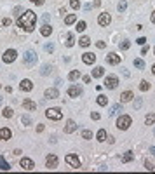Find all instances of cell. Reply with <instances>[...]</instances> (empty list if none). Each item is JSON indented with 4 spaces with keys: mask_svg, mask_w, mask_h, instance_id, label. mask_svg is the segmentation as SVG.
<instances>
[{
    "mask_svg": "<svg viewBox=\"0 0 155 174\" xmlns=\"http://www.w3.org/2000/svg\"><path fill=\"white\" fill-rule=\"evenodd\" d=\"M141 103H143V101H141V97H138V99L134 101V108H136V110H138V108H141Z\"/></svg>",
    "mask_w": 155,
    "mask_h": 174,
    "instance_id": "46",
    "label": "cell"
},
{
    "mask_svg": "<svg viewBox=\"0 0 155 174\" xmlns=\"http://www.w3.org/2000/svg\"><path fill=\"white\" fill-rule=\"evenodd\" d=\"M45 167H47V169H56V167H58V157L54 153L47 155V158H45Z\"/></svg>",
    "mask_w": 155,
    "mask_h": 174,
    "instance_id": "7",
    "label": "cell"
},
{
    "mask_svg": "<svg viewBox=\"0 0 155 174\" xmlns=\"http://www.w3.org/2000/svg\"><path fill=\"white\" fill-rule=\"evenodd\" d=\"M0 169H2V171H11V164H9L2 155H0Z\"/></svg>",
    "mask_w": 155,
    "mask_h": 174,
    "instance_id": "23",
    "label": "cell"
},
{
    "mask_svg": "<svg viewBox=\"0 0 155 174\" xmlns=\"http://www.w3.org/2000/svg\"><path fill=\"white\" fill-rule=\"evenodd\" d=\"M23 61H24V64L33 66V64H37V54L33 51H26L24 56H23Z\"/></svg>",
    "mask_w": 155,
    "mask_h": 174,
    "instance_id": "4",
    "label": "cell"
},
{
    "mask_svg": "<svg viewBox=\"0 0 155 174\" xmlns=\"http://www.w3.org/2000/svg\"><path fill=\"white\" fill-rule=\"evenodd\" d=\"M98 23H99L101 26H108V24L112 23V18H110V14H108V12H103V14H99V18H98Z\"/></svg>",
    "mask_w": 155,
    "mask_h": 174,
    "instance_id": "11",
    "label": "cell"
},
{
    "mask_svg": "<svg viewBox=\"0 0 155 174\" xmlns=\"http://www.w3.org/2000/svg\"><path fill=\"white\" fill-rule=\"evenodd\" d=\"M82 137H84V139H91V137H93V132H91V131H82Z\"/></svg>",
    "mask_w": 155,
    "mask_h": 174,
    "instance_id": "41",
    "label": "cell"
},
{
    "mask_svg": "<svg viewBox=\"0 0 155 174\" xmlns=\"http://www.w3.org/2000/svg\"><path fill=\"white\" fill-rule=\"evenodd\" d=\"M96 137H98V141H99V143L106 141V131H105V129H99V131H98V134H96Z\"/></svg>",
    "mask_w": 155,
    "mask_h": 174,
    "instance_id": "24",
    "label": "cell"
},
{
    "mask_svg": "<svg viewBox=\"0 0 155 174\" xmlns=\"http://www.w3.org/2000/svg\"><path fill=\"white\" fill-rule=\"evenodd\" d=\"M45 97H47V99H56V97H59L58 89H47V91H45Z\"/></svg>",
    "mask_w": 155,
    "mask_h": 174,
    "instance_id": "19",
    "label": "cell"
},
{
    "mask_svg": "<svg viewBox=\"0 0 155 174\" xmlns=\"http://www.w3.org/2000/svg\"><path fill=\"white\" fill-rule=\"evenodd\" d=\"M85 30V21H78L77 23V32H84Z\"/></svg>",
    "mask_w": 155,
    "mask_h": 174,
    "instance_id": "40",
    "label": "cell"
},
{
    "mask_svg": "<svg viewBox=\"0 0 155 174\" xmlns=\"http://www.w3.org/2000/svg\"><path fill=\"white\" fill-rule=\"evenodd\" d=\"M65 162H66V164H70V167H73V169H80V167H82V164H80L78 157H77V155H73V153L66 155V157H65Z\"/></svg>",
    "mask_w": 155,
    "mask_h": 174,
    "instance_id": "3",
    "label": "cell"
},
{
    "mask_svg": "<svg viewBox=\"0 0 155 174\" xmlns=\"http://www.w3.org/2000/svg\"><path fill=\"white\" fill-rule=\"evenodd\" d=\"M68 96H70V97L82 96V89H80L78 85H70V87H68Z\"/></svg>",
    "mask_w": 155,
    "mask_h": 174,
    "instance_id": "13",
    "label": "cell"
},
{
    "mask_svg": "<svg viewBox=\"0 0 155 174\" xmlns=\"http://www.w3.org/2000/svg\"><path fill=\"white\" fill-rule=\"evenodd\" d=\"M139 89L145 92V91H148L150 89V82H146V80H141V84H139Z\"/></svg>",
    "mask_w": 155,
    "mask_h": 174,
    "instance_id": "34",
    "label": "cell"
},
{
    "mask_svg": "<svg viewBox=\"0 0 155 174\" xmlns=\"http://www.w3.org/2000/svg\"><path fill=\"white\" fill-rule=\"evenodd\" d=\"M37 23V14L33 11H24V14L18 18V26L23 28L24 32H33Z\"/></svg>",
    "mask_w": 155,
    "mask_h": 174,
    "instance_id": "1",
    "label": "cell"
},
{
    "mask_svg": "<svg viewBox=\"0 0 155 174\" xmlns=\"http://www.w3.org/2000/svg\"><path fill=\"white\" fill-rule=\"evenodd\" d=\"M150 153H152V155L155 157V146H152V148H150Z\"/></svg>",
    "mask_w": 155,
    "mask_h": 174,
    "instance_id": "53",
    "label": "cell"
},
{
    "mask_svg": "<svg viewBox=\"0 0 155 174\" xmlns=\"http://www.w3.org/2000/svg\"><path fill=\"white\" fill-rule=\"evenodd\" d=\"M45 117L51 118V120H61V118H63V112H61L59 108H49V110L45 112Z\"/></svg>",
    "mask_w": 155,
    "mask_h": 174,
    "instance_id": "5",
    "label": "cell"
},
{
    "mask_svg": "<svg viewBox=\"0 0 155 174\" xmlns=\"http://www.w3.org/2000/svg\"><path fill=\"white\" fill-rule=\"evenodd\" d=\"M118 112H122V105H120V103H117V105H113V106H112L110 115H115V113H118Z\"/></svg>",
    "mask_w": 155,
    "mask_h": 174,
    "instance_id": "29",
    "label": "cell"
},
{
    "mask_svg": "<svg viewBox=\"0 0 155 174\" xmlns=\"http://www.w3.org/2000/svg\"><path fill=\"white\" fill-rule=\"evenodd\" d=\"M19 89H21V91H24V92H30V91L33 89V82H32L30 78H24V80H21Z\"/></svg>",
    "mask_w": 155,
    "mask_h": 174,
    "instance_id": "10",
    "label": "cell"
},
{
    "mask_svg": "<svg viewBox=\"0 0 155 174\" xmlns=\"http://www.w3.org/2000/svg\"><path fill=\"white\" fill-rule=\"evenodd\" d=\"M68 78H70V80H77V78H80V70H73V72H70Z\"/></svg>",
    "mask_w": 155,
    "mask_h": 174,
    "instance_id": "31",
    "label": "cell"
},
{
    "mask_svg": "<svg viewBox=\"0 0 155 174\" xmlns=\"http://www.w3.org/2000/svg\"><path fill=\"white\" fill-rule=\"evenodd\" d=\"M16 56H18V52L14 51V49H9V51H5L4 52V56H2V59H4V63H14L16 61Z\"/></svg>",
    "mask_w": 155,
    "mask_h": 174,
    "instance_id": "6",
    "label": "cell"
},
{
    "mask_svg": "<svg viewBox=\"0 0 155 174\" xmlns=\"http://www.w3.org/2000/svg\"><path fill=\"white\" fill-rule=\"evenodd\" d=\"M133 158H134V153H133V152H126V153L122 155L120 160H122V164H127V162H131Z\"/></svg>",
    "mask_w": 155,
    "mask_h": 174,
    "instance_id": "22",
    "label": "cell"
},
{
    "mask_svg": "<svg viewBox=\"0 0 155 174\" xmlns=\"http://www.w3.org/2000/svg\"><path fill=\"white\" fill-rule=\"evenodd\" d=\"M77 21V16L75 14H68L66 18H65V24H73Z\"/></svg>",
    "mask_w": 155,
    "mask_h": 174,
    "instance_id": "27",
    "label": "cell"
},
{
    "mask_svg": "<svg viewBox=\"0 0 155 174\" xmlns=\"http://www.w3.org/2000/svg\"><path fill=\"white\" fill-rule=\"evenodd\" d=\"M145 124H146V125H154V124H155V113L146 115V118H145Z\"/></svg>",
    "mask_w": 155,
    "mask_h": 174,
    "instance_id": "28",
    "label": "cell"
},
{
    "mask_svg": "<svg viewBox=\"0 0 155 174\" xmlns=\"http://www.w3.org/2000/svg\"><path fill=\"white\" fill-rule=\"evenodd\" d=\"M154 52H155V51H154Z\"/></svg>",
    "mask_w": 155,
    "mask_h": 174,
    "instance_id": "57",
    "label": "cell"
},
{
    "mask_svg": "<svg viewBox=\"0 0 155 174\" xmlns=\"http://www.w3.org/2000/svg\"><path fill=\"white\" fill-rule=\"evenodd\" d=\"M146 52H148V47H145V45H143V49H141V54H143V56H145V54H146Z\"/></svg>",
    "mask_w": 155,
    "mask_h": 174,
    "instance_id": "51",
    "label": "cell"
},
{
    "mask_svg": "<svg viewBox=\"0 0 155 174\" xmlns=\"http://www.w3.org/2000/svg\"><path fill=\"white\" fill-rule=\"evenodd\" d=\"M49 70H51V66H49V64H45V66L42 68V75H49Z\"/></svg>",
    "mask_w": 155,
    "mask_h": 174,
    "instance_id": "45",
    "label": "cell"
},
{
    "mask_svg": "<svg viewBox=\"0 0 155 174\" xmlns=\"http://www.w3.org/2000/svg\"><path fill=\"white\" fill-rule=\"evenodd\" d=\"M75 131H77V124H75L73 120H66L65 132H66V134H72V132H75Z\"/></svg>",
    "mask_w": 155,
    "mask_h": 174,
    "instance_id": "15",
    "label": "cell"
},
{
    "mask_svg": "<svg viewBox=\"0 0 155 174\" xmlns=\"http://www.w3.org/2000/svg\"><path fill=\"white\" fill-rule=\"evenodd\" d=\"M21 11H23V9H21V7H16V9H14V14H19Z\"/></svg>",
    "mask_w": 155,
    "mask_h": 174,
    "instance_id": "52",
    "label": "cell"
},
{
    "mask_svg": "<svg viewBox=\"0 0 155 174\" xmlns=\"http://www.w3.org/2000/svg\"><path fill=\"white\" fill-rule=\"evenodd\" d=\"M35 5H44V0H32Z\"/></svg>",
    "mask_w": 155,
    "mask_h": 174,
    "instance_id": "49",
    "label": "cell"
},
{
    "mask_svg": "<svg viewBox=\"0 0 155 174\" xmlns=\"http://www.w3.org/2000/svg\"><path fill=\"white\" fill-rule=\"evenodd\" d=\"M126 7H127V2H126V0H122V2H118V5H117V9H118V12H124V11H126Z\"/></svg>",
    "mask_w": 155,
    "mask_h": 174,
    "instance_id": "35",
    "label": "cell"
},
{
    "mask_svg": "<svg viewBox=\"0 0 155 174\" xmlns=\"http://www.w3.org/2000/svg\"><path fill=\"white\" fill-rule=\"evenodd\" d=\"M0 103H2V96H0Z\"/></svg>",
    "mask_w": 155,
    "mask_h": 174,
    "instance_id": "56",
    "label": "cell"
},
{
    "mask_svg": "<svg viewBox=\"0 0 155 174\" xmlns=\"http://www.w3.org/2000/svg\"><path fill=\"white\" fill-rule=\"evenodd\" d=\"M131 124H133V120H131V117H129V115H120V117H118V120H117V127H118L120 131L129 129V127H131Z\"/></svg>",
    "mask_w": 155,
    "mask_h": 174,
    "instance_id": "2",
    "label": "cell"
},
{
    "mask_svg": "<svg viewBox=\"0 0 155 174\" xmlns=\"http://www.w3.org/2000/svg\"><path fill=\"white\" fill-rule=\"evenodd\" d=\"M59 14H63V16H65V14H66V7H61V9H59Z\"/></svg>",
    "mask_w": 155,
    "mask_h": 174,
    "instance_id": "50",
    "label": "cell"
},
{
    "mask_svg": "<svg viewBox=\"0 0 155 174\" xmlns=\"http://www.w3.org/2000/svg\"><path fill=\"white\" fill-rule=\"evenodd\" d=\"M117 85H118V78H117L115 75L106 77V80H105V87H106V89H117Z\"/></svg>",
    "mask_w": 155,
    "mask_h": 174,
    "instance_id": "9",
    "label": "cell"
},
{
    "mask_svg": "<svg viewBox=\"0 0 155 174\" xmlns=\"http://www.w3.org/2000/svg\"><path fill=\"white\" fill-rule=\"evenodd\" d=\"M133 97H134V94H133L131 91H126V92L120 94V101H122V103H127V101H131Z\"/></svg>",
    "mask_w": 155,
    "mask_h": 174,
    "instance_id": "21",
    "label": "cell"
},
{
    "mask_svg": "<svg viewBox=\"0 0 155 174\" xmlns=\"http://www.w3.org/2000/svg\"><path fill=\"white\" fill-rule=\"evenodd\" d=\"M152 73H154V75H155V64H154V66H152Z\"/></svg>",
    "mask_w": 155,
    "mask_h": 174,
    "instance_id": "55",
    "label": "cell"
},
{
    "mask_svg": "<svg viewBox=\"0 0 155 174\" xmlns=\"http://www.w3.org/2000/svg\"><path fill=\"white\" fill-rule=\"evenodd\" d=\"M78 44H80L82 47H89V45H91V39H89V37H82V39L78 40Z\"/></svg>",
    "mask_w": 155,
    "mask_h": 174,
    "instance_id": "30",
    "label": "cell"
},
{
    "mask_svg": "<svg viewBox=\"0 0 155 174\" xmlns=\"http://www.w3.org/2000/svg\"><path fill=\"white\" fill-rule=\"evenodd\" d=\"M134 66L138 68V70H143V68H145V61H143L141 58L134 59Z\"/></svg>",
    "mask_w": 155,
    "mask_h": 174,
    "instance_id": "32",
    "label": "cell"
},
{
    "mask_svg": "<svg viewBox=\"0 0 155 174\" xmlns=\"http://www.w3.org/2000/svg\"><path fill=\"white\" fill-rule=\"evenodd\" d=\"M19 165L24 169V171H33V169H35L33 160H32V158H26V157H23V158L19 160Z\"/></svg>",
    "mask_w": 155,
    "mask_h": 174,
    "instance_id": "8",
    "label": "cell"
},
{
    "mask_svg": "<svg viewBox=\"0 0 155 174\" xmlns=\"http://www.w3.org/2000/svg\"><path fill=\"white\" fill-rule=\"evenodd\" d=\"M2 115L5 117V118H11V117L14 115V112H12V108H4V112H2Z\"/></svg>",
    "mask_w": 155,
    "mask_h": 174,
    "instance_id": "33",
    "label": "cell"
},
{
    "mask_svg": "<svg viewBox=\"0 0 155 174\" xmlns=\"http://www.w3.org/2000/svg\"><path fill=\"white\" fill-rule=\"evenodd\" d=\"M11 137H12L11 129H7V127H2L0 129V139H11Z\"/></svg>",
    "mask_w": 155,
    "mask_h": 174,
    "instance_id": "18",
    "label": "cell"
},
{
    "mask_svg": "<svg viewBox=\"0 0 155 174\" xmlns=\"http://www.w3.org/2000/svg\"><path fill=\"white\" fill-rule=\"evenodd\" d=\"M103 75H105V68H103V66H96V68L91 72V77L93 78H101Z\"/></svg>",
    "mask_w": 155,
    "mask_h": 174,
    "instance_id": "17",
    "label": "cell"
},
{
    "mask_svg": "<svg viewBox=\"0 0 155 174\" xmlns=\"http://www.w3.org/2000/svg\"><path fill=\"white\" fill-rule=\"evenodd\" d=\"M45 52H54V45L52 44H45Z\"/></svg>",
    "mask_w": 155,
    "mask_h": 174,
    "instance_id": "43",
    "label": "cell"
},
{
    "mask_svg": "<svg viewBox=\"0 0 155 174\" xmlns=\"http://www.w3.org/2000/svg\"><path fill=\"white\" fill-rule=\"evenodd\" d=\"M98 105H99V106H106V105H108V97L99 94V96H98Z\"/></svg>",
    "mask_w": 155,
    "mask_h": 174,
    "instance_id": "26",
    "label": "cell"
},
{
    "mask_svg": "<svg viewBox=\"0 0 155 174\" xmlns=\"http://www.w3.org/2000/svg\"><path fill=\"white\" fill-rule=\"evenodd\" d=\"M82 61H84L85 64H93V63L96 61V56H94L93 52H85V54H82Z\"/></svg>",
    "mask_w": 155,
    "mask_h": 174,
    "instance_id": "16",
    "label": "cell"
},
{
    "mask_svg": "<svg viewBox=\"0 0 155 174\" xmlns=\"http://www.w3.org/2000/svg\"><path fill=\"white\" fill-rule=\"evenodd\" d=\"M2 24H4V26H11L12 21H11V18H4V19H2Z\"/></svg>",
    "mask_w": 155,
    "mask_h": 174,
    "instance_id": "42",
    "label": "cell"
},
{
    "mask_svg": "<svg viewBox=\"0 0 155 174\" xmlns=\"http://www.w3.org/2000/svg\"><path fill=\"white\" fill-rule=\"evenodd\" d=\"M145 169H146V171H152V173H155V165L152 164V162H148V160L145 162Z\"/></svg>",
    "mask_w": 155,
    "mask_h": 174,
    "instance_id": "38",
    "label": "cell"
},
{
    "mask_svg": "<svg viewBox=\"0 0 155 174\" xmlns=\"http://www.w3.org/2000/svg\"><path fill=\"white\" fill-rule=\"evenodd\" d=\"M73 44H75L73 35H72V33H68V35H66V42H65V45H66V47H73Z\"/></svg>",
    "mask_w": 155,
    "mask_h": 174,
    "instance_id": "25",
    "label": "cell"
},
{
    "mask_svg": "<svg viewBox=\"0 0 155 174\" xmlns=\"http://www.w3.org/2000/svg\"><path fill=\"white\" fill-rule=\"evenodd\" d=\"M105 59H106V63H108V64H118V63H120V59H122V56H118V54H115V52H110Z\"/></svg>",
    "mask_w": 155,
    "mask_h": 174,
    "instance_id": "12",
    "label": "cell"
},
{
    "mask_svg": "<svg viewBox=\"0 0 155 174\" xmlns=\"http://www.w3.org/2000/svg\"><path fill=\"white\" fill-rule=\"evenodd\" d=\"M70 7H72V9H75V11L80 9V0H70Z\"/></svg>",
    "mask_w": 155,
    "mask_h": 174,
    "instance_id": "36",
    "label": "cell"
},
{
    "mask_svg": "<svg viewBox=\"0 0 155 174\" xmlns=\"http://www.w3.org/2000/svg\"><path fill=\"white\" fill-rule=\"evenodd\" d=\"M91 118H93V120H99V118H101V115H99L98 112H91Z\"/></svg>",
    "mask_w": 155,
    "mask_h": 174,
    "instance_id": "44",
    "label": "cell"
},
{
    "mask_svg": "<svg viewBox=\"0 0 155 174\" xmlns=\"http://www.w3.org/2000/svg\"><path fill=\"white\" fill-rule=\"evenodd\" d=\"M152 23L155 24V12H152Z\"/></svg>",
    "mask_w": 155,
    "mask_h": 174,
    "instance_id": "54",
    "label": "cell"
},
{
    "mask_svg": "<svg viewBox=\"0 0 155 174\" xmlns=\"http://www.w3.org/2000/svg\"><path fill=\"white\" fill-rule=\"evenodd\" d=\"M23 108H26L28 112H35L37 110V103H33L32 99L26 97V99H23Z\"/></svg>",
    "mask_w": 155,
    "mask_h": 174,
    "instance_id": "14",
    "label": "cell"
},
{
    "mask_svg": "<svg viewBox=\"0 0 155 174\" xmlns=\"http://www.w3.org/2000/svg\"><path fill=\"white\" fill-rule=\"evenodd\" d=\"M129 47H131V42H129V40H124V42L120 44V51H127Z\"/></svg>",
    "mask_w": 155,
    "mask_h": 174,
    "instance_id": "37",
    "label": "cell"
},
{
    "mask_svg": "<svg viewBox=\"0 0 155 174\" xmlns=\"http://www.w3.org/2000/svg\"><path fill=\"white\" fill-rule=\"evenodd\" d=\"M21 122H23L24 125H30V124H32V118H30L28 115H23L21 117Z\"/></svg>",
    "mask_w": 155,
    "mask_h": 174,
    "instance_id": "39",
    "label": "cell"
},
{
    "mask_svg": "<svg viewBox=\"0 0 155 174\" xmlns=\"http://www.w3.org/2000/svg\"><path fill=\"white\" fill-rule=\"evenodd\" d=\"M40 33H42V35H44V37H49V35H51V33H52V26H51V24H47V23H45V24H44V26H42V28H40Z\"/></svg>",
    "mask_w": 155,
    "mask_h": 174,
    "instance_id": "20",
    "label": "cell"
},
{
    "mask_svg": "<svg viewBox=\"0 0 155 174\" xmlns=\"http://www.w3.org/2000/svg\"><path fill=\"white\" fill-rule=\"evenodd\" d=\"M145 42H146V39H145V37H139V39L136 40V44H139V45H145Z\"/></svg>",
    "mask_w": 155,
    "mask_h": 174,
    "instance_id": "47",
    "label": "cell"
},
{
    "mask_svg": "<svg viewBox=\"0 0 155 174\" xmlns=\"http://www.w3.org/2000/svg\"><path fill=\"white\" fill-rule=\"evenodd\" d=\"M96 45L99 47V49H105V42H103V40H99V42H96Z\"/></svg>",
    "mask_w": 155,
    "mask_h": 174,
    "instance_id": "48",
    "label": "cell"
}]
</instances>
